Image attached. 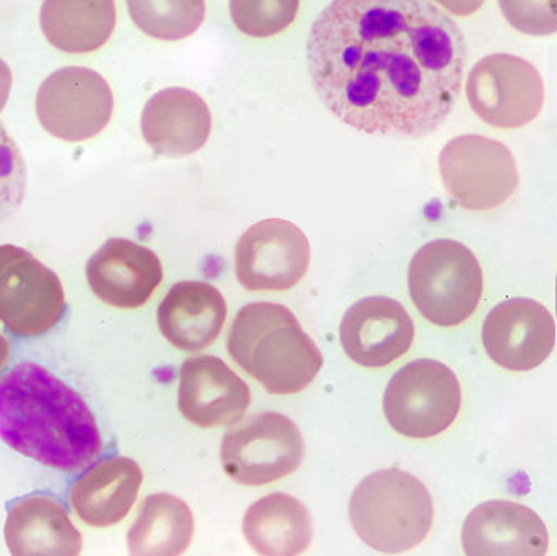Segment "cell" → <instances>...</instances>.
<instances>
[{"label": "cell", "mask_w": 557, "mask_h": 556, "mask_svg": "<svg viewBox=\"0 0 557 556\" xmlns=\"http://www.w3.org/2000/svg\"><path fill=\"white\" fill-rule=\"evenodd\" d=\"M307 54L334 116L367 134L422 137L454 110L467 45L429 0H334L314 22Z\"/></svg>", "instance_id": "cell-1"}, {"label": "cell", "mask_w": 557, "mask_h": 556, "mask_svg": "<svg viewBox=\"0 0 557 556\" xmlns=\"http://www.w3.org/2000/svg\"><path fill=\"white\" fill-rule=\"evenodd\" d=\"M0 440L22 456L67 473L87 470L103 450L84 398L32 361L0 375Z\"/></svg>", "instance_id": "cell-2"}, {"label": "cell", "mask_w": 557, "mask_h": 556, "mask_svg": "<svg viewBox=\"0 0 557 556\" xmlns=\"http://www.w3.org/2000/svg\"><path fill=\"white\" fill-rule=\"evenodd\" d=\"M232 359L270 394L305 391L323 366V356L297 317L278 304L242 307L228 332Z\"/></svg>", "instance_id": "cell-3"}, {"label": "cell", "mask_w": 557, "mask_h": 556, "mask_svg": "<svg viewBox=\"0 0 557 556\" xmlns=\"http://www.w3.org/2000/svg\"><path fill=\"white\" fill-rule=\"evenodd\" d=\"M354 531L382 554H405L421 545L434 524V503L421 480L398 469L379 470L354 490Z\"/></svg>", "instance_id": "cell-4"}, {"label": "cell", "mask_w": 557, "mask_h": 556, "mask_svg": "<svg viewBox=\"0 0 557 556\" xmlns=\"http://www.w3.org/2000/svg\"><path fill=\"white\" fill-rule=\"evenodd\" d=\"M409 294L425 320L437 326L461 325L480 306L483 270L470 248L438 238L419 248L408 273Z\"/></svg>", "instance_id": "cell-5"}, {"label": "cell", "mask_w": 557, "mask_h": 556, "mask_svg": "<svg viewBox=\"0 0 557 556\" xmlns=\"http://www.w3.org/2000/svg\"><path fill=\"white\" fill-rule=\"evenodd\" d=\"M461 408L457 375L444 362L418 359L399 369L383 397L389 427L409 440H431L447 431Z\"/></svg>", "instance_id": "cell-6"}, {"label": "cell", "mask_w": 557, "mask_h": 556, "mask_svg": "<svg viewBox=\"0 0 557 556\" xmlns=\"http://www.w3.org/2000/svg\"><path fill=\"white\" fill-rule=\"evenodd\" d=\"M438 169L451 198L468 211L500 208L519 186V169L509 147L478 134L451 139L442 149Z\"/></svg>", "instance_id": "cell-7"}, {"label": "cell", "mask_w": 557, "mask_h": 556, "mask_svg": "<svg viewBox=\"0 0 557 556\" xmlns=\"http://www.w3.org/2000/svg\"><path fill=\"white\" fill-rule=\"evenodd\" d=\"M58 274L25 248L0 245V322L12 335L36 338L65 316Z\"/></svg>", "instance_id": "cell-8"}, {"label": "cell", "mask_w": 557, "mask_h": 556, "mask_svg": "<svg viewBox=\"0 0 557 556\" xmlns=\"http://www.w3.org/2000/svg\"><path fill=\"white\" fill-rule=\"evenodd\" d=\"M304 457V437L297 424L274 411L251 418L222 441L225 473L245 486L270 485L292 475Z\"/></svg>", "instance_id": "cell-9"}, {"label": "cell", "mask_w": 557, "mask_h": 556, "mask_svg": "<svg viewBox=\"0 0 557 556\" xmlns=\"http://www.w3.org/2000/svg\"><path fill=\"white\" fill-rule=\"evenodd\" d=\"M468 101L481 121L499 129H519L536 120L545 103V84L532 62L491 54L468 75Z\"/></svg>", "instance_id": "cell-10"}, {"label": "cell", "mask_w": 557, "mask_h": 556, "mask_svg": "<svg viewBox=\"0 0 557 556\" xmlns=\"http://www.w3.org/2000/svg\"><path fill=\"white\" fill-rule=\"evenodd\" d=\"M113 110L110 84L94 69H59L36 94L39 123L65 143H84L98 136L110 124Z\"/></svg>", "instance_id": "cell-11"}, {"label": "cell", "mask_w": 557, "mask_h": 556, "mask_svg": "<svg viewBox=\"0 0 557 556\" xmlns=\"http://www.w3.org/2000/svg\"><path fill=\"white\" fill-rule=\"evenodd\" d=\"M310 267L307 235L285 219H267L251 225L235 250V274L248 291H288L300 283Z\"/></svg>", "instance_id": "cell-12"}, {"label": "cell", "mask_w": 557, "mask_h": 556, "mask_svg": "<svg viewBox=\"0 0 557 556\" xmlns=\"http://www.w3.org/2000/svg\"><path fill=\"white\" fill-rule=\"evenodd\" d=\"M483 345L487 356L500 368L532 371L555 349V319L536 300L527 297L504 300L484 320Z\"/></svg>", "instance_id": "cell-13"}, {"label": "cell", "mask_w": 557, "mask_h": 556, "mask_svg": "<svg viewBox=\"0 0 557 556\" xmlns=\"http://www.w3.org/2000/svg\"><path fill=\"white\" fill-rule=\"evenodd\" d=\"M344 353L362 368H386L411 349L414 322L398 300L366 297L354 304L341 322Z\"/></svg>", "instance_id": "cell-14"}, {"label": "cell", "mask_w": 557, "mask_h": 556, "mask_svg": "<svg viewBox=\"0 0 557 556\" xmlns=\"http://www.w3.org/2000/svg\"><path fill=\"white\" fill-rule=\"evenodd\" d=\"M87 283L98 299L116 309H139L163 281L160 258L127 238H111L88 260Z\"/></svg>", "instance_id": "cell-15"}, {"label": "cell", "mask_w": 557, "mask_h": 556, "mask_svg": "<svg viewBox=\"0 0 557 556\" xmlns=\"http://www.w3.org/2000/svg\"><path fill=\"white\" fill-rule=\"evenodd\" d=\"M250 387L222 359L196 356L180 369L178 408L199 428L232 427L247 413Z\"/></svg>", "instance_id": "cell-16"}, {"label": "cell", "mask_w": 557, "mask_h": 556, "mask_svg": "<svg viewBox=\"0 0 557 556\" xmlns=\"http://www.w3.org/2000/svg\"><path fill=\"white\" fill-rule=\"evenodd\" d=\"M470 556H543L549 539L533 509L513 502H487L473 509L461 532Z\"/></svg>", "instance_id": "cell-17"}, {"label": "cell", "mask_w": 557, "mask_h": 556, "mask_svg": "<svg viewBox=\"0 0 557 556\" xmlns=\"http://www.w3.org/2000/svg\"><path fill=\"white\" fill-rule=\"evenodd\" d=\"M144 140L160 156H189L206 146L212 114L201 95L183 87L157 91L140 118Z\"/></svg>", "instance_id": "cell-18"}, {"label": "cell", "mask_w": 557, "mask_h": 556, "mask_svg": "<svg viewBox=\"0 0 557 556\" xmlns=\"http://www.w3.org/2000/svg\"><path fill=\"white\" fill-rule=\"evenodd\" d=\"M139 464L129 457H110L88 467L69 492L77 518L90 528H111L129 515L143 486Z\"/></svg>", "instance_id": "cell-19"}, {"label": "cell", "mask_w": 557, "mask_h": 556, "mask_svg": "<svg viewBox=\"0 0 557 556\" xmlns=\"http://www.w3.org/2000/svg\"><path fill=\"white\" fill-rule=\"evenodd\" d=\"M227 319V302L218 287L202 281L175 284L159 306L157 322L170 345L186 353L211 346Z\"/></svg>", "instance_id": "cell-20"}, {"label": "cell", "mask_w": 557, "mask_h": 556, "mask_svg": "<svg viewBox=\"0 0 557 556\" xmlns=\"http://www.w3.org/2000/svg\"><path fill=\"white\" fill-rule=\"evenodd\" d=\"M3 534L10 554L16 556H74L84 547L67 509L46 495L23 496L13 502Z\"/></svg>", "instance_id": "cell-21"}, {"label": "cell", "mask_w": 557, "mask_h": 556, "mask_svg": "<svg viewBox=\"0 0 557 556\" xmlns=\"http://www.w3.org/2000/svg\"><path fill=\"white\" fill-rule=\"evenodd\" d=\"M42 35L59 51L88 54L110 41L116 28L114 0H45Z\"/></svg>", "instance_id": "cell-22"}, {"label": "cell", "mask_w": 557, "mask_h": 556, "mask_svg": "<svg viewBox=\"0 0 557 556\" xmlns=\"http://www.w3.org/2000/svg\"><path fill=\"white\" fill-rule=\"evenodd\" d=\"M244 534L257 554L301 555L313 539V522L308 509L294 496L273 493L248 508Z\"/></svg>", "instance_id": "cell-23"}, {"label": "cell", "mask_w": 557, "mask_h": 556, "mask_svg": "<svg viewBox=\"0 0 557 556\" xmlns=\"http://www.w3.org/2000/svg\"><path fill=\"white\" fill-rule=\"evenodd\" d=\"M193 535L195 518L189 506L162 493L144 499L127 532V547L137 556H178L188 551Z\"/></svg>", "instance_id": "cell-24"}, {"label": "cell", "mask_w": 557, "mask_h": 556, "mask_svg": "<svg viewBox=\"0 0 557 556\" xmlns=\"http://www.w3.org/2000/svg\"><path fill=\"white\" fill-rule=\"evenodd\" d=\"M137 28L160 41L195 35L206 16L205 0H126Z\"/></svg>", "instance_id": "cell-25"}, {"label": "cell", "mask_w": 557, "mask_h": 556, "mask_svg": "<svg viewBox=\"0 0 557 556\" xmlns=\"http://www.w3.org/2000/svg\"><path fill=\"white\" fill-rule=\"evenodd\" d=\"M300 0H231L235 26L253 38H271L297 18Z\"/></svg>", "instance_id": "cell-26"}, {"label": "cell", "mask_w": 557, "mask_h": 556, "mask_svg": "<svg viewBox=\"0 0 557 556\" xmlns=\"http://www.w3.org/2000/svg\"><path fill=\"white\" fill-rule=\"evenodd\" d=\"M25 188V160L15 140L0 123V225L18 211Z\"/></svg>", "instance_id": "cell-27"}, {"label": "cell", "mask_w": 557, "mask_h": 556, "mask_svg": "<svg viewBox=\"0 0 557 556\" xmlns=\"http://www.w3.org/2000/svg\"><path fill=\"white\" fill-rule=\"evenodd\" d=\"M499 7L507 23L523 35L557 33V0H499Z\"/></svg>", "instance_id": "cell-28"}, {"label": "cell", "mask_w": 557, "mask_h": 556, "mask_svg": "<svg viewBox=\"0 0 557 556\" xmlns=\"http://www.w3.org/2000/svg\"><path fill=\"white\" fill-rule=\"evenodd\" d=\"M438 5L457 16H470L476 13L486 0H435Z\"/></svg>", "instance_id": "cell-29"}, {"label": "cell", "mask_w": 557, "mask_h": 556, "mask_svg": "<svg viewBox=\"0 0 557 556\" xmlns=\"http://www.w3.org/2000/svg\"><path fill=\"white\" fill-rule=\"evenodd\" d=\"M13 75L7 62L0 58V113L9 101L10 90H12Z\"/></svg>", "instance_id": "cell-30"}, {"label": "cell", "mask_w": 557, "mask_h": 556, "mask_svg": "<svg viewBox=\"0 0 557 556\" xmlns=\"http://www.w3.org/2000/svg\"><path fill=\"white\" fill-rule=\"evenodd\" d=\"M10 358H12V346H10L9 339L0 333V374L9 366Z\"/></svg>", "instance_id": "cell-31"}, {"label": "cell", "mask_w": 557, "mask_h": 556, "mask_svg": "<svg viewBox=\"0 0 557 556\" xmlns=\"http://www.w3.org/2000/svg\"><path fill=\"white\" fill-rule=\"evenodd\" d=\"M556 310H557V277H556Z\"/></svg>", "instance_id": "cell-32"}]
</instances>
